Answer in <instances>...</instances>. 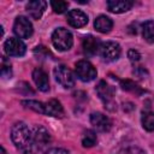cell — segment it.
I'll return each mask as SVG.
<instances>
[{"label":"cell","mask_w":154,"mask_h":154,"mask_svg":"<svg viewBox=\"0 0 154 154\" xmlns=\"http://www.w3.org/2000/svg\"><path fill=\"white\" fill-rule=\"evenodd\" d=\"M95 89H96L99 97L102 100V102L107 109H109V111L117 109V103L113 100V89L105 81H100Z\"/></svg>","instance_id":"3"},{"label":"cell","mask_w":154,"mask_h":154,"mask_svg":"<svg viewBox=\"0 0 154 154\" xmlns=\"http://www.w3.org/2000/svg\"><path fill=\"white\" fill-rule=\"evenodd\" d=\"M100 46H101V42H100L96 37H94V36H91V35L85 36V37L83 38V42H82L83 53H84L87 57H93V55H95L96 53H99Z\"/></svg>","instance_id":"11"},{"label":"cell","mask_w":154,"mask_h":154,"mask_svg":"<svg viewBox=\"0 0 154 154\" xmlns=\"http://www.w3.org/2000/svg\"><path fill=\"white\" fill-rule=\"evenodd\" d=\"M75 71H76L77 77L82 82H90V81L95 79V77L97 75L96 69L88 60H79V61H77Z\"/></svg>","instance_id":"4"},{"label":"cell","mask_w":154,"mask_h":154,"mask_svg":"<svg viewBox=\"0 0 154 154\" xmlns=\"http://www.w3.org/2000/svg\"><path fill=\"white\" fill-rule=\"evenodd\" d=\"M54 77L57 79V82L63 85L64 88L69 89L72 88L75 85V76L72 73V71L70 69H67L64 65H59L57 67H54Z\"/></svg>","instance_id":"6"},{"label":"cell","mask_w":154,"mask_h":154,"mask_svg":"<svg viewBox=\"0 0 154 154\" xmlns=\"http://www.w3.org/2000/svg\"><path fill=\"white\" fill-rule=\"evenodd\" d=\"M90 123L97 131H101V132L108 131L112 126L109 118L100 112H94L90 114Z\"/></svg>","instance_id":"10"},{"label":"cell","mask_w":154,"mask_h":154,"mask_svg":"<svg viewBox=\"0 0 154 154\" xmlns=\"http://www.w3.org/2000/svg\"><path fill=\"white\" fill-rule=\"evenodd\" d=\"M96 141H97V138H96L95 132L93 130H87L82 137V146L85 148H90L96 144Z\"/></svg>","instance_id":"19"},{"label":"cell","mask_w":154,"mask_h":154,"mask_svg":"<svg viewBox=\"0 0 154 154\" xmlns=\"http://www.w3.org/2000/svg\"><path fill=\"white\" fill-rule=\"evenodd\" d=\"M4 48H5V52L11 57H22L26 51L24 42L16 37L7 38L4 43Z\"/></svg>","instance_id":"8"},{"label":"cell","mask_w":154,"mask_h":154,"mask_svg":"<svg viewBox=\"0 0 154 154\" xmlns=\"http://www.w3.org/2000/svg\"><path fill=\"white\" fill-rule=\"evenodd\" d=\"M120 85L124 90H129V91H132V93H141L142 90L140 89V87L134 83L130 79H125V81H120Z\"/></svg>","instance_id":"22"},{"label":"cell","mask_w":154,"mask_h":154,"mask_svg":"<svg viewBox=\"0 0 154 154\" xmlns=\"http://www.w3.org/2000/svg\"><path fill=\"white\" fill-rule=\"evenodd\" d=\"M142 126L147 131H154V112H146L142 116Z\"/></svg>","instance_id":"21"},{"label":"cell","mask_w":154,"mask_h":154,"mask_svg":"<svg viewBox=\"0 0 154 154\" xmlns=\"http://www.w3.org/2000/svg\"><path fill=\"white\" fill-rule=\"evenodd\" d=\"M101 58L105 61H114L120 57L122 49L120 46L114 42V41H106L102 42L100 46V51H99Z\"/></svg>","instance_id":"5"},{"label":"cell","mask_w":154,"mask_h":154,"mask_svg":"<svg viewBox=\"0 0 154 154\" xmlns=\"http://www.w3.org/2000/svg\"><path fill=\"white\" fill-rule=\"evenodd\" d=\"M31 131H32L35 144H36V147H37V149L40 152L42 148H45L51 142V135L47 131V129L41 126V125H36Z\"/></svg>","instance_id":"9"},{"label":"cell","mask_w":154,"mask_h":154,"mask_svg":"<svg viewBox=\"0 0 154 154\" xmlns=\"http://www.w3.org/2000/svg\"><path fill=\"white\" fill-rule=\"evenodd\" d=\"M125 154H146L142 149L140 148H135V147H131V148H128L125 150Z\"/></svg>","instance_id":"27"},{"label":"cell","mask_w":154,"mask_h":154,"mask_svg":"<svg viewBox=\"0 0 154 154\" xmlns=\"http://www.w3.org/2000/svg\"><path fill=\"white\" fill-rule=\"evenodd\" d=\"M11 140L16 148L23 154H36L38 152L32 131L24 123H16L11 129Z\"/></svg>","instance_id":"1"},{"label":"cell","mask_w":154,"mask_h":154,"mask_svg":"<svg viewBox=\"0 0 154 154\" xmlns=\"http://www.w3.org/2000/svg\"><path fill=\"white\" fill-rule=\"evenodd\" d=\"M13 31L19 38H29L32 35L34 29H32V24L30 23V20L26 17L19 16L14 20Z\"/></svg>","instance_id":"7"},{"label":"cell","mask_w":154,"mask_h":154,"mask_svg":"<svg viewBox=\"0 0 154 154\" xmlns=\"http://www.w3.org/2000/svg\"><path fill=\"white\" fill-rule=\"evenodd\" d=\"M0 154H7V153H6V150L4 149V147H1V148H0Z\"/></svg>","instance_id":"29"},{"label":"cell","mask_w":154,"mask_h":154,"mask_svg":"<svg viewBox=\"0 0 154 154\" xmlns=\"http://www.w3.org/2000/svg\"><path fill=\"white\" fill-rule=\"evenodd\" d=\"M94 26H95V29H96L99 32L105 34V32L111 31V29H112V26H113V22H112V19L108 18L107 16H99V17L95 19V22H94Z\"/></svg>","instance_id":"17"},{"label":"cell","mask_w":154,"mask_h":154,"mask_svg":"<svg viewBox=\"0 0 154 154\" xmlns=\"http://www.w3.org/2000/svg\"><path fill=\"white\" fill-rule=\"evenodd\" d=\"M32 79L35 82V84L37 85V88L41 91H47L49 89V79H48V75L40 67H36L32 71Z\"/></svg>","instance_id":"14"},{"label":"cell","mask_w":154,"mask_h":154,"mask_svg":"<svg viewBox=\"0 0 154 154\" xmlns=\"http://www.w3.org/2000/svg\"><path fill=\"white\" fill-rule=\"evenodd\" d=\"M128 57L130 58L131 61H138L141 59V54L137 51H135V49H130L128 52Z\"/></svg>","instance_id":"24"},{"label":"cell","mask_w":154,"mask_h":154,"mask_svg":"<svg viewBox=\"0 0 154 154\" xmlns=\"http://www.w3.org/2000/svg\"><path fill=\"white\" fill-rule=\"evenodd\" d=\"M45 154H69V152L64 148H51L45 152Z\"/></svg>","instance_id":"25"},{"label":"cell","mask_w":154,"mask_h":154,"mask_svg":"<svg viewBox=\"0 0 154 154\" xmlns=\"http://www.w3.org/2000/svg\"><path fill=\"white\" fill-rule=\"evenodd\" d=\"M45 114L55 117V118H63L64 108L58 100H49L45 102Z\"/></svg>","instance_id":"15"},{"label":"cell","mask_w":154,"mask_h":154,"mask_svg":"<svg viewBox=\"0 0 154 154\" xmlns=\"http://www.w3.org/2000/svg\"><path fill=\"white\" fill-rule=\"evenodd\" d=\"M1 76L4 78H11V76H12L11 67L10 66H2V69H1Z\"/></svg>","instance_id":"26"},{"label":"cell","mask_w":154,"mask_h":154,"mask_svg":"<svg viewBox=\"0 0 154 154\" xmlns=\"http://www.w3.org/2000/svg\"><path fill=\"white\" fill-rule=\"evenodd\" d=\"M51 6H52V8H53V11L55 13H64L67 10L69 4L66 1L58 0V1H51Z\"/></svg>","instance_id":"23"},{"label":"cell","mask_w":154,"mask_h":154,"mask_svg":"<svg viewBox=\"0 0 154 154\" xmlns=\"http://www.w3.org/2000/svg\"><path fill=\"white\" fill-rule=\"evenodd\" d=\"M134 75H136V76H138L140 78H143L144 76H147L148 75V72L143 69V67H137L135 71H134Z\"/></svg>","instance_id":"28"},{"label":"cell","mask_w":154,"mask_h":154,"mask_svg":"<svg viewBox=\"0 0 154 154\" xmlns=\"http://www.w3.org/2000/svg\"><path fill=\"white\" fill-rule=\"evenodd\" d=\"M134 2L130 0H109L107 1V7L113 13H123L132 7Z\"/></svg>","instance_id":"16"},{"label":"cell","mask_w":154,"mask_h":154,"mask_svg":"<svg viewBox=\"0 0 154 154\" xmlns=\"http://www.w3.org/2000/svg\"><path fill=\"white\" fill-rule=\"evenodd\" d=\"M142 35L147 42H154V20H147L142 25Z\"/></svg>","instance_id":"18"},{"label":"cell","mask_w":154,"mask_h":154,"mask_svg":"<svg viewBox=\"0 0 154 154\" xmlns=\"http://www.w3.org/2000/svg\"><path fill=\"white\" fill-rule=\"evenodd\" d=\"M52 43L58 51H69L73 45L72 34L65 28H58L52 34Z\"/></svg>","instance_id":"2"},{"label":"cell","mask_w":154,"mask_h":154,"mask_svg":"<svg viewBox=\"0 0 154 154\" xmlns=\"http://www.w3.org/2000/svg\"><path fill=\"white\" fill-rule=\"evenodd\" d=\"M46 6H47V2L43 0H32V1H29L26 4L25 8H26V11L31 18L40 19L42 13L46 10Z\"/></svg>","instance_id":"13"},{"label":"cell","mask_w":154,"mask_h":154,"mask_svg":"<svg viewBox=\"0 0 154 154\" xmlns=\"http://www.w3.org/2000/svg\"><path fill=\"white\" fill-rule=\"evenodd\" d=\"M67 23L73 28H82L88 23V16L81 10H71L67 13Z\"/></svg>","instance_id":"12"},{"label":"cell","mask_w":154,"mask_h":154,"mask_svg":"<svg viewBox=\"0 0 154 154\" xmlns=\"http://www.w3.org/2000/svg\"><path fill=\"white\" fill-rule=\"evenodd\" d=\"M22 105L26 108H30V109L35 111V112L45 114V103L43 102L35 101V100H24V101H22Z\"/></svg>","instance_id":"20"}]
</instances>
